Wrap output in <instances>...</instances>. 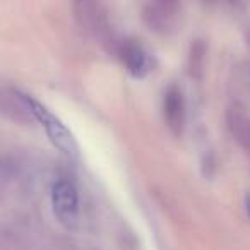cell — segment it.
Listing matches in <instances>:
<instances>
[{
    "label": "cell",
    "mask_w": 250,
    "mask_h": 250,
    "mask_svg": "<svg viewBox=\"0 0 250 250\" xmlns=\"http://www.w3.org/2000/svg\"><path fill=\"white\" fill-rule=\"evenodd\" d=\"M24 101H26V106H28L29 113H31V117L45 129L46 136L52 141L53 146L62 151L63 154H67V156L76 158L77 144L65 125H63L48 108L43 106V104L38 103L36 100H33L31 96H24Z\"/></svg>",
    "instance_id": "1"
},
{
    "label": "cell",
    "mask_w": 250,
    "mask_h": 250,
    "mask_svg": "<svg viewBox=\"0 0 250 250\" xmlns=\"http://www.w3.org/2000/svg\"><path fill=\"white\" fill-rule=\"evenodd\" d=\"M52 209L59 223L65 228L79 225V192L69 178H57L52 185Z\"/></svg>",
    "instance_id": "2"
},
{
    "label": "cell",
    "mask_w": 250,
    "mask_h": 250,
    "mask_svg": "<svg viewBox=\"0 0 250 250\" xmlns=\"http://www.w3.org/2000/svg\"><path fill=\"white\" fill-rule=\"evenodd\" d=\"M163 115L167 127L175 137L184 134L185 127V100L177 86H170L163 98Z\"/></svg>",
    "instance_id": "3"
},
{
    "label": "cell",
    "mask_w": 250,
    "mask_h": 250,
    "mask_svg": "<svg viewBox=\"0 0 250 250\" xmlns=\"http://www.w3.org/2000/svg\"><path fill=\"white\" fill-rule=\"evenodd\" d=\"M120 59L132 76L143 77L151 70V55L137 42H125L120 46Z\"/></svg>",
    "instance_id": "4"
},
{
    "label": "cell",
    "mask_w": 250,
    "mask_h": 250,
    "mask_svg": "<svg viewBox=\"0 0 250 250\" xmlns=\"http://www.w3.org/2000/svg\"><path fill=\"white\" fill-rule=\"evenodd\" d=\"M228 127L231 130L236 143L247 151H250V120L245 118L238 111H229L228 113Z\"/></svg>",
    "instance_id": "5"
},
{
    "label": "cell",
    "mask_w": 250,
    "mask_h": 250,
    "mask_svg": "<svg viewBox=\"0 0 250 250\" xmlns=\"http://www.w3.org/2000/svg\"><path fill=\"white\" fill-rule=\"evenodd\" d=\"M206 55L208 50L202 42H192L190 53H188V72L192 77H201L204 72L206 65Z\"/></svg>",
    "instance_id": "6"
},
{
    "label": "cell",
    "mask_w": 250,
    "mask_h": 250,
    "mask_svg": "<svg viewBox=\"0 0 250 250\" xmlns=\"http://www.w3.org/2000/svg\"><path fill=\"white\" fill-rule=\"evenodd\" d=\"M180 0H154V7L161 16H170L178 9Z\"/></svg>",
    "instance_id": "7"
},
{
    "label": "cell",
    "mask_w": 250,
    "mask_h": 250,
    "mask_svg": "<svg viewBox=\"0 0 250 250\" xmlns=\"http://www.w3.org/2000/svg\"><path fill=\"white\" fill-rule=\"evenodd\" d=\"M209 2H216V0H209Z\"/></svg>",
    "instance_id": "8"
}]
</instances>
